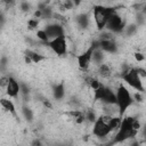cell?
Wrapping results in <instances>:
<instances>
[{"label": "cell", "instance_id": "6da1fadb", "mask_svg": "<svg viewBox=\"0 0 146 146\" xmlns=\"http://www.w3.org/2000/svg\"><path fill=\"white\" fill-rule=\"evenodd\" d=\"M140 129H141V124H140L139 120H137L136 117H133L131 115H124L122 117L120 128L116 130V133L111 141V145L120 144L125 140L133 139Z\"/></svg>", "mask_w": 146, "mask_h": 146}, {"label": "cell", "instance_id": "7a4b0ae2", "mask_svg": "<svg viewBox=\"0 0 146 146\" xmlns=\"http://www.w3.org/2000/svg\"><path fill=\"white\" fill-rule=\"evenodd\" d=\"M122 117L120 115L113 116L108 114H103L97 117L92 127V135L98 138H106L113 131L120 128Z\"/></svg>", "mask_w": 146, "mask_h": 146}, {"label": "cell", "instance_id": "3957f363", "mask_svg": "<svg viewBox=\"0 0 146 146\" xmlns=\"http://www.w3.org/2000/svg\"><path fill=\"white\" fill-rule=\"evenodd\" d=\"M115 95H116V110L119 112V115L121 117L124 116L127 110L133 104L135 99L132 94L129 91V89L124 86V84H120L116 90H115Z\"/></svg>", "mask_w": 146, "mask_h": 146}, {"label": "cell", "instance_id": "277c9868", "mask_svg": "<svg viewBox=\"0 0 146 146\" xmlns=\"http://www.w3.org/2000/svg\"><path fill=\"white\" fill-rule=\"evenodd\" d=\"M121 78L124 81V83H127L130 88H132L133 90H136V92H144L145 88L143 84V79H141V74H140V70L139 68H135V67H125L122 73H121Z\"/></svg>", "mask_w": 146, "mask_h": 146}, {"label": "cell", "instance_id": "5b68a950", "mask_svg": "<svg viewBox=\"0 0 146 146\" xmlns=\"http://www.w3.org/2000/svg\"><path fill=\"white\" fill-rule=\"evenodd\" d=\"M116 9L112 7H107L104 5H96L92 8V18L95 22V25L98 31H104L106 29L107 22L111 17V15L115 11Z\"/></svg>", "mask_w": 146, "mask_h": 146}, {"label": "cell", "instance_id": "8992f818", "mask_svg": "<svg viewBox=\"0 0 146 146\" xmlns=\"http://www.w3.org/2000/svg\"><path fill=\"white\" fill-rule=\"evenodd\" d=\"M94 100L100 102L105 106H115L116 95L115 91L105 84H102L98 89L94 90Z\"/></svg>", "mask_w": 146, "mask_h": 146}, {"label": "cell", "instance_id": "52a82bcc", "mask_svg": "<svg viewBox=\"0 0 146 146\" xmlns=\"http://www.w3.org/2000/svg\"><path fill=\"white\" fill-rule=\"evenodd\" d=\"M125 26H127V24H125L124 18L115 10V11L111 15V17H110V19H108V22H107V25H106V29H105V30H107V31H110L111 33L115 34V33H121V32H123L124 29H125Z\"/></svg>", "mask_w": 146, "mask_h": 146}, {"label": "cell", "instance_id": "ba28073f", "mask_svg": "<svg viewBox=\"0 0 146 146\" xmlns=\"http://www.w3.org/2000/svg\"><path fill=\"white\" fill-rule=\"evenodd\" d=\"M98 48V42L95 41L87 50H84L83 52H81L80 55L76 56V62H78V66L83 70V71H87L90 66V64L92 63V54H94V50Z\"/></svg>", "mask_w": 146, "mask_h": 146}, {"label": "cell", "instance_id": "9c48e42d", "mask_svg": "<svg viewBox=\"0 0 146 146\" xmlns=\"http://www.w3.org/2000/svg\"><path fill=\"white\" fill-rule=\"evenodd\" d=\"M48 46L57 56H65L67 54V41L65 35L50 40Z\"/></svg>", "mask_w": 146, "mask_h": 146}, {"label": "cell", "instance_id": "30bf717a", "mask_svg": "<svg viewBox=\"0 0 146 146\" xmlns=\"http://www.w3.org/2000/svg\"><path fill=\"white\" fill-rule=\"evenodd\" d=\"M49 38V40H52V39H56L58 36H63L65 35V32H64V27L62 24L59 23H50L48 25L44 26L43 29Z\"/></svg>", "mask_w": 146, "mask_h": 146}, {"label": "cell", "instance_id": "8fae6325", "mask_svg": "<svg viewBox=\"0 0 146 146\" xmlns=\"http://www.w3.org/2000/svg\"><path fill=\"white\" fill-rule=\"evenodd\" d=\"M19 92H21V84H19V82L15 78L9 76L8 84L6 87V94L10 98H17Z\"/></svg>", "mask_w": 146, "mask_h": 146}, {"label": "cell", "instance_id": "7c38bea8", "mask_svg": "<svg viewBox=\"0 0 146 146\" xmlns=\"http://www.w3.org/2000/svg\"><path fill=\"white\" fill-rule=\"evenodd\" d=\"M98 48L107 54H115L117 51V44L115 40H104V41H98Z\"/></svg>", "mask_w": 146, "mask_h": 146}, {"label": "cell", "instance_id": "4fadbf2b", "mask_svg": "<svg viewBox=\"0 0 146 146\" xmlns=\"http://www.w3.org/2000/svg\"><path fill=\"white\" fill-rule=\"evenodd\" d=\"M24 58H25V62H26L27 64H30V63H35V64H38V63H40V62L47 59L46 56L40 55V54H38V52L33 51V50H26V51H25V55H24Z\"/></svg>", "mask_w": 146, "mask_h": 146}, {"label": "cell", "instance_id": "5bb4252c", "mask_svg": "<svg viewBox=\"0 0 146 146\" xmlns=\"http://www.w3.org/2000/svg\"><path fill=\"white\" fill-rule=\"evenodd\" d=\"M97 74L103 79H108L113 75V68L110 64L103 63L97 66Z\"/></svg>", "mask_w": 146, "mask_h": 146}, {"label": "cell", "instance_id": "9a60e30c", "mask_svg": "<svg viewBox=\"0 0 146 146\" xmlns=\"http://www.w3.org/2000/svg\"><path fill=\"white\" fill-rule=\"evenodd\" d=\"M0 103H1V106H2L3 110H6V111L9 112L11 115H14L15 117H17V111H16L15 104L13 103L11 99H9V98H1Z\"/></svg>", "mask_w": 146, "mask_h": 146}, {"label": "cell", "instance_id": "2e32d148", "mask_svg": "<svg viewBox=\"0 0 146 146\" xmlns=\"http://www.w3.org/2000/svg\"><path fill=\"white\" fill-rule=\"evenodd\" d=\"M52 96L56 100H62L65 96V86H64V82H60V83H57L52 88Z\"/></svg>", "mask_w": 146, "mask_h": 146}, {"label": "cell", "instance_id": "e0dca14e", "mask_svg": "<svg viewBox=\"0 0 146 146\" xmlns=\"http://www.w3.org/2000/svg\"><path fill=\"white\" fill-rule=\"evenodd\" d=\"M76 24L81 29H88L90 26V15L89 14H80L76 16Z\"/></svg>", "mask_w": 146, "mask_h": 146}, {"label": "cell", "instance_id": "ac0fdd59", "mask_svg": "<svg viewBox=\"0 0 146 146\" xmlns=\"http://www.w3.org/2000/svg\"><path fill=\"white\" fill-rule=\"evenodd\" d=\"M68 115L73 119V121L78 124H81L86 121V113L82 111H78V110H73L71 112H68Z\"/></svg>", "mask_w": 146, "mask_h": 146}, {"label": "cell", "instance_id": "d6986e66", "mask_svg": "<svg viewBox=\"0 0 146 146\" xmlns=\"http://www.w3.org/2000/svg\"><path fill=\"white\" fill-rule=\"evenodd\" d=\"M105 52L104 51H102L99 48H96L95 50H94V54H92V63L95 64V65H100V64H103L104 63V58H105V55H104Z\"/></svg>", "mask_w": 146, "mask_h": 146}, {"label": "cell", "instance_id": "ffe728a7", "mask_svg": "<svg viewBox=\"0 0 146 146\" xmlns=\"http://www.w3.org/2000/svg\"><path fill=\"white\" fill-rule=\"evenodd\" d=\"M36 36H38V39L39 40H41L42 42H46V43H48L50 40H49V38H48V35H47V33H46V31L42 29V30H38V32H36Z\"/></svg>", "mask_w": 146, "mask_h": 146}, {"label": "cell", "instance_id": "44dd1931", "mask_svg": "<svg viewBox=\"0 0 146 146\" xmlns=\"http://www.w3.org/2000/svg\"><path fill=\"white\" fill-rule=\"evenodd\" d=\"M97 115L95 114V112L91 110V111H88V112H86V121H88V122H92V123H95V121L97 120Z\"/></svg>", "mask_w": 146, "mask_h": 146}, {"label": "cell", "instance_id": "7402d4cb", "mask_svg": "<svg viewBox=\"0 0 146 146\" xmlns=\"http://www.w3.org/2000/svg\"><path fill=\"white\" fill-rule=\"evenodd\" d=\"M136 31H137V24H130V25H127V26H125V29H124L123 32H125L128 35H131V34H133Z\"/></svg>", "mask_w": 146, "mask_h": 146}, {"label": "cell", "instance_id": "603a6c76", "mask_svg": "<svg viewBox=\"0 0 146 146\" xmlns=\"http://www.w3.org/2000/svg\"><path fill=\"white\" fill-rule=\"evenodd\" d=\"M27 25H29V27H30V29H36V27L39 26V19H38V18H35V17H33V18L29 19Z\"/></svg>", "mask_w": 146, "mask_h": 146}, {"label": "cell", "instance_id": "cb8c5ba5", "mask_svg": "<svg viewBox=\"0 0 146 146\" xmlns=\"http://www.w3.org/2000/svg\"><path fill=\"white\" fill-rule=\"evenodd\" d=\"M23 114H24V116H25L26 119H29V120H32V119H33V114H32L31 110L27 108V107H23Z\"/></svg>", "mask_w": 146, "mask_h": 146}, {"label": "cell", "instance_id": "d4e9b609", "mask_svg": "<svg viewBox=\"0 0 146 146\" xmlns=\"http://www.w3.org/2000/svg\"><path fill=\"white\" fill-rule=\"evenodd\" d=\"M19 7L23 11H29L30 10V3L29 2H21L19 3Z\"/></svg>", "mask_w": 146, "mask_h": 146}, {"label": "cell", "instance_id": "484cf974", "mask_svg": "<svg viewBox=\"0 0 146 146\" xmlns=\"http://www.w3.org/2000/svg\"><path fill=\"white\" fill-rule=\"evenodd\" d=\"M135 58L137 62H143L145 59V55L141 52H135Z\"/></svg>", "mask_w": 146, "mask_h": 146}, {"label": "cell", "instance_id": "4316f807", "mask_svg": "<svg viewBox=\"0 0 146 146\" xmlns=\"http://www.w3.org/2000/svg\"><path fill=\"white\" fill-rule=\"evenodd\" d=\"M30 146H42V143L40 139H33L30 144Z\"/></svg>", "mask_w": 146, "mask_h": 146}, {"label": "cell", "instance_id": "83f0119b", "mask_svg": "<svg viewBox=\"0 0 146 146\" xmlns=\"http://www.w3.org/2000/svg\"><path fill=\"white\" fill-rule=\"evenodd\" d=\"M129 146H140V145H139V143H138L137 140H132V141L130 143V145H129Z\"/></svg>", "mask_w": 146, "mask_h": 146}]
</instances>
